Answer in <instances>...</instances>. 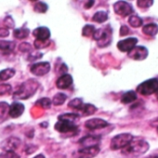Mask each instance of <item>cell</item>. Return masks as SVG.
Instances as JSON below:
<instances>
[{
	"label": "cell",
	"mask_w": 158,
	"mask_h": 158,
	"mask_svg": "<svg viewBox=\"0 0 158 158\" xmlns=\"http://www.w3.org/2000/svg\"><path fill=\"white\" fill-rule=\"evenodd\" d=\"M150 148L149 143L142 139H133L131 142L122 149V154L127 158H136L144 154Z\"/></svg>",
	"instance_id": "cell-1"
},
{
	"label": "cell",
	"mask_w": 158,
	"mask_h": 158,
	"mask_svg": "<svg viewBox=\"0 0 158 158\" xmlns=\"http://www.w3.org/2000/svg\"><path fill=\"white\" fill-rule=\"evenodd\" d=\"M39 88V83L34 79H29V80L23 83L19 89L15 91L13 98L16 100H26L32 97Z\"/></svg>",
	"instance_id": "cell-2"
},
{
	"label": "cell",
	"mask_w": 158,
	"mask_h": 158,
	"mask_svg": "<svg viewBox=\"0 0 158 158\" xmlns=\"http://www.w3.org/2000/svg\"><path fill=\"white\" fill-rule=\"evenodd\" d=\"M93 39L97 41V45L100 48H106L111 45L113 40V30L110 25H107L103 28L96 29Z\"/></svg>",
	"instance_id": "cell-3"
},
{
	"label": "cell",
	"mask_w": 158,
	"mask_h": 158,
	"mask_svg": "<svg viewBox=\"0 0 158 158\" xmlns=\"http://www.w3.org/2000/svg\"><path fill=\"white\" fill-rule=\"evenodd\" d=\"M137 92L143 96H150L158 92V79L150 78L148 80L140 83L137 87Z\"/></svg>",
	"instance_id": "cell-4"
},
{
	"label": "cell",
	"mask_w": 158,
	"mask_h": 158,
	"mask_svg": "<svg viewBox=\"0 0 158 158\" xmlns=\"http://www.w3.org/2000/svg\"><path fill=\"white\" fill-rule=\"evenodd\" d=\"M133 139H134V137L130 133H121V134H118V135L114 136L112 139L110 147L114 151L124 149L126 146H127L131 142V140Z\"/></svg>",
	"instance_id": "cell-5"
},
{
	"label": "cell",
	"mask_w": 158,
	"mask_h": 158,
	"mask_svg": "<svg viewBox=\"0 0 158 158\" xmlns=\"http://www.w3.org/2000/svg\"><path fill=\"white\" fill-rule=\"evenodd\" d=\"M114 10L117 15L121 17L131 16V14L134 12L133 7L126 1H117L116 3H114Z\"/></svg>",
	"instance_id": "cell-6"
},
{
	"label": "cell",
	"mask_w": 158,
	"mask_h": 158,
	"mask_svg": "<svg viewBox=\"0 0 158 158\" xmlns=\"http://www.w3.org/2000/svg\"><path fill=\"white\" fill-rule=\"evenodd\" d=\"M100 152V147L99 146H93V147H88V148H82L78 151L74 152L73 153V158H93Z\"/></svg>",
	"instance_id": "cell-7"
},
{
	"label": "cell",
	"mask_w": 158,
	"mask_h": 158,
	"mask_svg": "<svg viewBox=\"0 0 158 158\" xmlns=\"http://www.w3.org/2000/svg\"><path fill=\"white\" fill-rule=\"evenodd\" d=\"M148 48L143 46H136L129 52H127L128 58L134 60H143L148 57Z\"/></svg>",
	"instance_id": "cell-8"
},
{
	"label": "cell",
	"mask_w": 158,
	"mask_h": 158,
	"mask_svg": "<svg viewBox=\"0 0 158 158\" xmlns=\"http://www.w3.org/2000/svg\"><path fill=\"white\" fill-rule=\"evenodd\" d=\"M54 128L58 132L63 133V134H67V133L74 134L78 130V127L75 124L71 123V122H67V121H58L55 124Z\"/></svg>",
	"instance_id": "cell-9"
},
{
	"label": "cell",
	"mask_w": 158,
	"mask_h": 158,
	"mask_svg": "<svg viewBox=\"0 0 158 158\" xmlns=\"http://www.w3.org/2000/svg\"><path fill=\"white\" fill-rule=\"evenodd\" d=\"M30 71L33 74H35L36 76H43L50 71V64L48 61L47 62L46 61L37 62L31 66Z\"/></svg>",
	"instance_id": "cell-10"
},
{
	"label": "cell",
	"mask_w": 158,
	"mask_h": 158,
	"mask_svg": "<svg viewBox=\"0 0 158 158\" xmlns=\"http://www.w3.org/2000/svg\"><path fill=\"white\" fill-rule=\"evenodd\" d=\"M21 143V139L19 138L10 137L1 143V149L4 152H15V150L20 147Z\"/></svg>",
	"instance_id": "cell-11"
},
{
	"label": "cell",
	"mask_w": 158,
	"mask_h": 158,
	"mask_svg": "<svg viewBox=\"0 0 158 158\" xmlns=\"http://www.w3.org/2000/svg\"><path fill=\"white\" fill-rule=\"evenodd\" d=\"M138 43L137 37H128L124 40H120L117 43V48L121 52H129Z\"/></svg>",
	"instance_id": "cell-12"
},
{
	"label": "cell",
	"mask_w": 158,
	"mask_h": 158,
	"mask_svg": "<svg viewBox=\"0 0 158 158\" xmlns=\"http://www.w3.org/2000/svg\"><path fill=\"white\" fill-rule=\"evenodd\" d=\"M108 126H109V123L102 118H91L86 121L85 123V127L90 130L102 129L104 127H107Z\"/></svg>",
	"instance_id": "cell-13"
},
{
	"label": "cell",
	"mask_w": 158,
	"mask_h": 158,
	"mask_svg": "<svg viewBox=\"0 0 158 158\" xmlns=\"http://www.w3.org/2000/svg\"><path fill=\"white\" fill-rule=\"evenodd\" d=\"M73 85V77L69 73L61 74L56 82V86L60 89H66Z\"/></svg>",
	"instance_id": "cell-14"
},
{
	"label": "cell",
	"mask_w": 158,
	"mask_h": 158,
	"mask_svg": "<svg viewBox=\"0 0 158 158\" xmlns=\"http://www.w3.org/2000/svg\"><path fill=\"white\" fill-rule=\"evenodd\" d=\"M24 112V105L21 102H14L10 105V110H9V114L12 118H18L20 117Z\"/></svg>",
	"instance_id": "cell-15"
},
{
	"label": "cell",
	"mask_w": 158,
	"mask_h": 158,
	"mask_svg": "<svg viewBox=\"0 0 158 158\" xmlns=\"http://www.w3.org/2000/svg\"><path fill=\"white\" fill-rule=\"evenodd\" d=\"M101 141V138L97 136H92L89 135L84 138H82L79 140V144H81L83 148H88V147H93V146H99V143Z\"/></svg>",
	"instance_id": "cell-16"
},
{
	"label": "cell",
	"mask_w": 158,
	"mask_h": 158,
	"mask_svg": "<svg viewBox=\"0 0 158 158\" xmlns=\"http://www.w3.org/2000/svg\"><path fill=\"white\" fill-rule=\"evenodd\" d=\"M33 35L37 40H48L50 37V30L48 27L40 26L33 31Z\"/></svg>",
	"instance_id": "cell-17"
},
{
	"label": "cell",
	"mask_w": 158,
	"mask_h": 158,
	"mask_svg": "<svg viewBox=\"0 0 158 158\" xmlns=\"http://www.w3.org/2000/svg\"><path fill=\"white\" fill-rule=\"evenodd\" d=\"M142 33L148 36H155L158 34V25L156 23H148L142 27Z\"/></svg>",
	"instance_id": "cell-18"
},
{
	"label": "cell",
	"mask_w": 158,
	"mask_h": 158,
	"mask_svg": "<svg viewBox=\"0 0 158 158\" xmlns=\"http://www.w3.org/2000/svg\"><path fill=\"white\" fill-rule=\"evenodd\" d=\"M138 99L137 93L133 90H129L126 93H124L121 97V102L124 104H128L134 102Z\"/></svg>",
	"instance_id": "cell-19"
},
{
	"label": "cell",
	"mask_w": 158,
	"mask_h": 158,
	"mask_svg": "<svg viewBox=\"0 0 158 158\" xmlns=\"http://www.w3.org/2000/svg\"><path fill=\"white\" fill-rule=\"evenodd\" d=\"M13 35L14 37L17 39H25L26 37H28V35H30V30L26 27H22V28H16L13 31Z\"/></svg>",
	"instance_id": "cell-20"
},
{
	"label": "cell",
	"mask_w": 158,
	"mask_h": 158,
	"mask_svg": "<svg viewBox=\"0 0 158 158\" xmlns=\"http://www.w3.org/2000/svg\"><path fill=\"white\" fill-rule=\"evenodd\" d=\"M108 12L107 11H104V10H100V11H97L93 17H92V21L97 23H105L107 20H108Z\"/></svg>",
	"instance_id": "cell-21"
},
{
	"label": "cell",
	"mask_w": 158,
	"mask_h": 158,
	"mask_svg": "<svg viewBox=\"0 0 158 158\" xmlns=\"http://www.w3.org/2000/svg\"><path fill=\"white\" fill-rule=\"evenodd\" d=\"M78 120H79V115L76 114H72V113L64 114L58 116V121H67V122L75 124Z\"/></svg>",
	"instance_id": "cell-22"
},
{
	"label": "cell",
	"mask_w": 158,
	"mask_h": 158,
	"mask_svg": "<svg viewBox=\"0 0 158 158\" xmlns=\"http://www.w3.org/2000/svg\"><path fill=\"white\" fill-rule=\"evenodd\" d=\"M97 107L93 104H90V103H86L82 106V108L80 109L81 113L83 115L85 116H89V115H92L94 114L96 112H97Z\"/></svg>",
	"instance_id": "cell-23"
},
{
	"label": "cell",
	"mask_w": 158,
	"mask_h": 158,
	"mask_svg": "<svg viewBox=\"0 0 158 158\" xmlns=\"http://www.w3.org/2000/svg\"><path fill=\"white\" fill-rule=\"evenodd\" d=\"M15 73H16V72L12 68L4 69L2 71H0V80L7 81V80H9V79H10L11 77H13L15 75Z\"/></svg>",
	"instance_id": "cell-24"
},
{
	"label": "cell",
	"mask_w": 158,
	"mask_h": 158,
	"mask_svg": "<svg viewBox=\"0 0 158 158\" xmlns=\"http://www.w3.org/2000/svg\"><path fill=\"white\" fill-rule=\"evenodd\" d=\"M16 47V44L12 41H6V40H0V50L10 52Z\"/></svg>",
	"instance_id": "cell-25"
},
{
	"label": "cell",
	"mask_w": 158,
	"mask_h": 158,
	"mask_svg": "<svg viewBox=\"0 0 158 158\" xmlns=\"http://www.w3.org/2000/svg\"><path fill=\"white\" fill-rule=\"evenodd\" d=\"M128 23L133 28H139L142 25L143 21L140 17H139L137 15H131L128 18Z\"/></svg>",
	"instance_id": "cell-26"
},
{
	"label": "cell",
	"mask_w": 158,
	"mask_h": 158,
	"mask_svg": "<svg viewBox=\"0 0 158 158\" xmlns=\"http://www.w3.org/2000/svg\"><path fill=\"white\" fill-rule=\"evenodd\" d=\"M67 95L66 94H64V93H57L54 97H53V99H52V103L55 105V106H60V105H62L64 102H65V101L67 100Z\"/></svg>",
	"instance_id": "cell-27"
},
{
	"label": "cell",
	"mask_w": 158,
	"mask_h": 158,
	"mask_svg": "<svg viewBox=\"0 0 158 158\" xmlns=\"http://www.w3.org/2000/svg\"><path fill=\"white\" fill-rule=\"evenodd\" d=\"M10 105L7 102H0V121H3L9 115Z\"/></svg>",
	"instance_id": "cell-28"
},
{
	"label": "cell",
	"mask_w": 158,
	"mask_h": 158,
	"mask_svg": "<svg viewBox=\"0 0 158 158\" xmlns=\"http://www.w3.org/2000/svg\"><path fill=\"white\" fill-rule=\"evenodd\" d=\"M96 31V28L91 24H86L82 29V35L86 37H92L94 33Z\"/></svg>",
	"instance_id": "cell-29"
},
{
	"label": "cell",
	"mask_w": 158,
	"mask_h": 158,
	"mask_svg": "<svg viewBox=\"0 0 158 158\" xmlns=\"http://www.w3.org/2000/svg\"><path fill=\"white\" fill-rule=\"evenodd\" d=\"M84 105L83 103V100L80 98H75L73 99L72 101L69 102L68 103V107L73 108V109H76V110H80L82 108V106Z\"/></svg>",
	"instance_id": "cell-30"
},
{
	"label": "cell",
	"mask_w": 158,
	"mask_h": 158,
	"mask_svg": "<svg viewBox=\"0 0 158 158\" xmlns=\"http://www.w3.org/2000/svg\"><path fill=\"white\" fill-rule=\"evenodd\" d=\"M48 10V6L42 1L36 2V4L34 7V11L36 13H46Z\"/></svg>",
	"instance_id": "cell-31"
},
{
	"label": "cell",
	"mask_w": 158,
	"mask_h": 158,
	"mask_svg": "<svg viewBox=\"0 0 158 158\" xmlns=\"http://www.w3.org/2000/svg\"><path fill=\"white\" fill-rule=\"evenodd\" d=\"M35 104L38 105V106H40L41 108L47 110V109H49V108H50V106H51V104H52V102H51V100L48 99V98H42V99L38 100V101L35 102Z\"/></svg>",
	"instance_id": "cell-32"
},
{
	"label": "cell",
	"mask_w": 158,
	"mask_h": 158,
	"mask_svg": "<svg viewBox=\"0 0 158 158\" xmlns=\"http://www.w3.org/2000/svg\"><path fill=\"white\" fill-rule=\"evenodd\" d=\"M50 43H51V41L49 39L48 40H37V39H35L34 46L36 49H44V48H48L50 45Z\"/></svg>",
	"instance_id": "cell-33"
},
{
	"label": "cell",
	"mask_w": 158,
	"mask_h": 158,
	"mask_svg": "<svg viewBox=\"0 0 158 158\" xmlns=\"http://www.w3.org/2000/svg\"><path fill=\"white\" fill-rule=\"evenodd\" d=\"M137 5L139 9L146 10L153 5V1H152V0H146V1L145 0H139V1H137Z\"/></svg>",
	"instance_id": "cell-34"
},
{
	"label": "cell",
	"mask_w": 158,
	"mask_h": 158,
	"mask_svg": "<svg viewBox=\"0 0 158 158\" xmlns=\"http://www.w3.org/2000/svg\"><path fill=\"white\" fill-rule=\"evenodd\" d=\"M12 91V87L10 84H1L0 85V96L10 94Z\"/></svg>",
	"instance_id": "cell-35"
},
{
	"label": "cell",
	"mask_w": 158,
	"mask_h": 158,
	"mask_svg": "<svg viewBox=\"0 0 158 158\" xmlns=\"http://www.w3.org/2000/svg\"><path fill=\"white\" fill-rule=\"evenodd\" d=\"M19 49L22 52H32V46L27 42H23L19 46Z\"/></svg>",
	"instance_id": "cell-36"
},
{
	"label": "cell",
	"mask_w": 158,
	"mask_h": 158,
	"mask_svg": "<svg viewBox=\"0 0 158 158\" xmlns=\"http://www.w3.org/2000/svg\"><path fill=\"white\" fill-rule=\"evenodd\" d=\"M0 158H20V155L15 152H4L0 154Z\"/></svg>",
	"instance_id": "cell-37"
},
{
	"label": "cell",
	"mask_w": 158,
	"mask_h": 158,
	"mask_svg": "<svg viewBox=\"0 0 158 158\" xmlns=\"http://www.w3.org/2000/svg\"><path fill=\"white\" fill-rule=\"evenodd\" d=\"M4 23H5V25L8 27V29L14 28V26H15V23H14L13 19H12L10 16H8V17H6V18H5V20H4Z\"/></svg>",
	"instance_id": "cell-38"
},
{
	"label": "cell",
	"mask_w": 158,
	"mask_h": 158,
	"mask_svg": "<svg viewBox=\"0 0 158 158\" xmlns=\"http://www.w3.org/2000/svg\"><path fill=\"white\" fill-rule=\"evenodd\" d=\"M120 35L121 36H126L129 34V29L127 25H122L121 28H120Z\"/></svg>",
	"instance_id": "cell-39"
},
{
	"label": "cell",
	"mask_w": 158,
	"mask_h": 158,
	"mask_svg": "<svg viewBox=\"0 0 158 158\" xmlns=\"http://www.w3.org/2000/svg\"><path fill=\"white\" fill-rule=\"evenodd\" d=\"M9 35H10V31L8 28H0V37L4 38L9 36Z\"/></svg>",
	"instance_id": "cell-40"
},
{
	"label": "cell",
	"mask_w": 158,
	"mask_h": 158,
	"mask_svg": "<svg viewBox=\"0 0 158 158\" xmlns=\"http://www.w3.org/2000/svg\"><path fill=\"white\" fill-rule=\"evenodd\" d=\"M94 3H95V1H88V2L85 4L84 8H85V9H87V10H89V9H90V8H92V7H93Z\"/></svg>",
	"instance_id": "cell-41"
},
{
	"label": "cell",
	"mask_w": 158,
	"mask_h": 158,
	"mask_svg": "<svg viewBox=\"0 0 158 158\" xmlns=\"http://www.w3.org/2000/svg\"><path fill=\"white\" fill-rule=\"evenodd\" d=\"M34 158H45V156H44L43 154H38V155L35 156Z\"/></svg>",
	"instance_id": "cell-42"
},
{
	"label": "cell",
	"mask_w": 158,
	"mask_h": 158,
	"mask_svg": "<svg viewBox=\"0 0 158 158\" xmlns=\"http://www.w3.org/2000/svg\"><path fill=\"white\" fill-rule=\"evenodd\" d=\"M147 158H158V156H149Z\"/></svg>",
	"instance_id": "cell-43"
},
{
	"label": "cell",
	"mask_w": 158,
	"mask_h": 158,
	"mask_svg": "<svg viewBox=\"0 0 158 158\" xmlns=\"http://www.w3.org/2000/svg\"><path fill=\"white\" fill-rule=\"evenodd\" d=\"M156 132H157V134H158V127H157V129H156Z\"/></svg>",
	"instance_id": "cell-44"
},
{
	"label": "cell",
	"mask_w": 158,
	"mask_h": 158,
	"mask_svg": "<svg viewBox=\"0 0 158 158\" xmlns=\"http://www.w3.org/2000/svg\"><path fill=\"white\" fill-rule=\"evenodd\" d=\"M157 99H158V92H157Z\"/></svg>",
	"instance_id": "cell-45"
}]
</instances>
